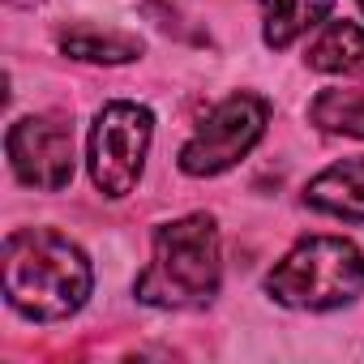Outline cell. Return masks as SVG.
Segmentation results:
<instances>
[{
    "instance_id": "5",
    "label": "cell",
    "mask_w": 364,
    "mask_h": 364,
    "mask_svg": "<svg viewBox=\"0 0 364 364\" xmlns=\"http://www.w3.org/2000/svg\"><path fill=\"white\" fill-rule=\"evenodd\" d=\"M266 124H270V103L253 90H236L206 112V120L193 129V137L180 146L176 163L193 180L223 176L262 141Z\"/></svg>"
},
{
    "instance_id": "2",
    "label": "cell",
    "mask_w": 364,
    "mask_h": 364,
    "mask_svg": "<svg viewBox=\"0 0 364 364\" xmlns=\"http://www.w3.org/2000/svg\"><path fill=\"white\" fill-rule=\"evenodd\" d=\"M223 283L219 223L210 215H185L154 228L150 262L133 283V296L150 309H206Z\"/></svg>"
},
{
    "instance_id": "6",
    "label": "cell",
    "mask_w": 364,
    "mask_h": 364,
    "mask_svg": "<svg viewBox=\"0 0 364 364\" xmlns=\"http://www.w3.org/2000/svg\"><path fill=\"white\" fill-rule=\"evenodd\" d=\"M5 150H9L14 176L26 189H39V193L69 189V180L77 171L73 124L60 112H35V116L14 120L5 133Z\"/></svg>"
},
{
    "instance_id": "9",
    "label": "cell",
    "mask_w": 364,
    "mask_h": 364,
    "mask_svg": "<svg viewBox=\"0 0 364 364\" xmlns=\"http://www.w3.org/2000/svg\"><path fill=\"white\" fill-rule=\"evenodd\" d=\"M334 9V0H262V39L266 48L283 52L300 35L317 31Z\"/></svg>"
},
{
    "instance_id": "4",
    "label": "cell",
    "mask_w": 364,
    "mask_h": 364,
    "mask_svg": "<svg viewBox=\"0 0 364 364\" xmlns=\"http://www.w3.org/2000/svg\"><path fill=\"white\" fill-rule=\"evenodd\" d=\"M150 137H154V112L146 103L116 99L99 107L86 137V167L103 198H129L137 189Z\"/></svg>"
},
{
    "instance_id": "7",
    "label": "cell",
    "mask_w": 364,
    "mask_h": 364,
    "mask_svg": "<svg viewBox=\"0 0 364 364\" xmlns=\"http://www.w3.org/2000/svg\"><path fill=\"white\" fill-rule=\"evenodd\" d=\"M304 206L347 223H364V154L338 159L326 171H317L304 185Z\"/></svg>"
},
{
    "instance_id": "3",
    "label": "cell",
    "mask_w": 364,
    "mask_h": 364,
    "mask_svg": "<svg viewBox=\"0 0 364 364\" xmlns=\"http://www.w3.org/2000/svg\"><path fill=\"white\" fill-rule=\"evenodd\" d=\"M364 291V253L343 236H309L291 245L266 274V296L296 313L343 309Z\"/></svg>"
},
{
    "instance_id": "12",
    "label": "cell",
    "mask_w": 364,
    "mask_h": 364,
    "mask_svg": "<svg viewBox=\"0 0 364 364\" xmlns=\"http://www.w3.org/2000/svg\"><path fill=\"white\" fill-rule=\"evenodd\" d=\"M5 5H14V9H39L43 0H5Z\"/></svg>"
},
{
    "instance_id": "10",
    "label": "cell",
    "mask_w": 364,
    "mask_h": 364,
    "mask_svg": "<svg viewBox=\"0 0 364 364\" xmlns=\"http://www.w3.org/2000/svg\"><path fill=\"white\" fill-rule=\"evenodd\" d=\"M60 52L86 65H129L141 56V39L124 31H99V26H69L60 31Z\"/></svg>"
},
{
    "instance_id": "11",
    "label": "cell",
    "mask_w": 364,
    "mask_h": 364,
    "mask_svg": "<svg viewBox=\"0 0 364 364\" xmlns=\"http://www.w3.org/2000/svg\"><path fill=\"white\" fill-rule=\"evenodd\" d=\"M309 120L321 133L360 137L364 141V90H321L309 103Z\"/></svg>"
},
{
    "instance_id": "13",
    "label": "cell",
    "mask_w": 364,
    "mask_h": 364,
    "mask_svg": "<svg viewBox=\"0 0 364 364\" xmlns=\"http://www.w3.org/2000/svg\"><path fill=\"white\" fill-rule=\"evenodd\" d=\"M360 14H364V0H360Z\"/></svg>"
},
{
    "instance_id": "8",
    "label": "cell",
    "mask_w": 364,
    "mask_h": 364,
    "mask_svg": "<svg viewBox=\"0 0 364 364\" xmlns=\"http://www.w3.org/2000/svg\"><path fill=\"white\" fill-rule=\"evenodd\" d=\"M304 65L334 77H360L364 82V26L355 22H321L313 43L304 48Z\"/></svg>"
},
{
    "instance_id": "1",
    "label": "cell",
    "mask_w": 364,
    "mask_h": 364,
    "mask_svg": "<svg viewBox=\"0 0 364 364\" xmlns=\"http://www.w3.org/2000/svg\"><path fill=\"white\" fill-rule=\"evenodd\" d=\"M5 300L26 321H65L95 291V266L77 240L56 228H18L5 236Z\"/></svg>"
}]
</instances>
